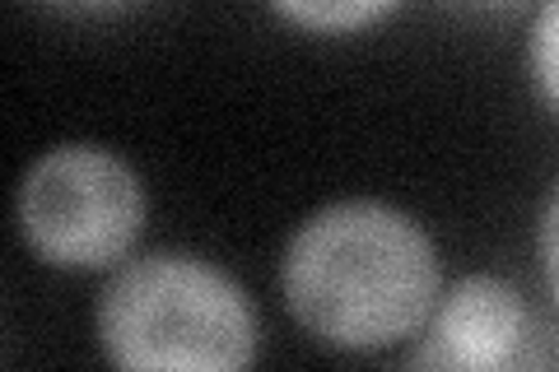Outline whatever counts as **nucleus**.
<instances>
[{"instance_id":"3","label":"nucleus","mask_w":559,"mask_h":372,"mask_svg":"<svg viewBox=\"0 0 559 372\" xmlns=\"http://www.w3.org/2000/svg\"><path fill=\"white\" fill-rule=\"evenodd\" d=\"M150 201L140 172L108 145L66 140L20 177L14 219L33 256L66 275H98L131 256Z\"/></svg>"},{"instance_id":"2","label":"nucleus","mask_w":559,"mask_h":372,"mask_svg":"<svg viewBox=\"0 0 559 372\" xmlns=\"http://www.w3.org/2000/svg\"><path fill=\"white\" fill-rule=\"evenodd\" d=\"M94 340L108 363L135 372H234L257 359V312L215 261L140 252L103 279Z\"/></svg>"},{"instance_id":"9","label":"nucleus","mask_w":559,"mask_h":372,"mask_svg":"<svg viewBox=\"0 0 559 372\" xmlns=\"http://www.w3.org/2000/svg\"><path fill=\"white\" fill-rule=\"evenodd\" d=\"M462 5H476V10H513L522 0H462Z\"/></svg>"},{"instance_id":"1","label":"nucleus","mask_w":559,"mask_h":372,"mask_svg":"<svg viewBox=\"0 0 559 372\" xmlns=\"http://www.w3.org/2000/svg\"><path fill=\"white\" fill-rule=\"evenodd\" d=\"M443 261L425 224L388 201H331L280 252V298L312 340L345 353L396 349L425 331Z\"/></svg>"},{"instance_id":"4","label":"nucleus","mask_w":559,"mask_h":372,"mask_svg":"<svg viewBox=\"0 0 559 372\" xmlns=\"http://www.w3.org/2000/svg\"><path fill=\"white\" fill-rule=\"evenodd\" d=\"M532 316L522 293L499 275H462L433 303L406 368H513L527 359Z\"/></svg>"},{"instance_id":"5","label":"nucleus","mask_w":559,"mask_h":372,"mask_svg":"<svg viewBox=\"0 0 559 372\" xmlns=\"http://www.w3.org/2000/svg\"><path fill=\"white\" fill-rule=\"evenodd\" d=\"M285 24L304 33H359L401 5V0H266Z\"/></svg>"},{"instance_id":"8","label":"nucleus","mask_w":559,"mask_h":372,"mask_svg":"<svg viewBox=\"0 0 559 372\" xmlns=\"http://www.w3.org/2000/svg\"><path fill=\"white\" fill-rule=\"evenodd\" d=\"M47 5H61V10H75V14H108V10L131 5V0H47Z\"/></svg>"},{"instance_id":"7","label":"nucleus","mask_w":559,"mask_h":372,"mask_svg":"<svg viewBox=\"0 0 559 372\" xmlns=\"http://www.w3.org/2000/svg\"><path fill=\"white\" fill-rule=\"evenodd\" d=\"M536 261H540V275H546V289L559 308V187L550 191L546 209H540V224H536Z\"/></svg>"},{"instance_id":"6","label":"nucleus","mask_w":559,"mask_h":372,"mask_svg":"<svg viewBox=\"0 0 559 372\" xmlns=\"http://www.w3.org/2000/svg\"><path fill=\"white\" fill-rule=\"evenodd\" d=\"M527 70L546 108L559 112V0H540L527 33Z\"/></svg>"}]
</instances>
